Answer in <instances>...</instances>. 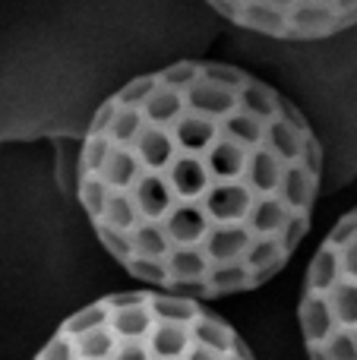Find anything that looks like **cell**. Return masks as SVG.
Masks as SVG:
<instances>
[{"label": "cell", "instance_id": "6da1fadb", "mask_svg": "<svg viewBox=\"0 0 357 360\" xmlns=\"http://www.w3.org/2000/svg\"><path fill=\"white\" fill-rule=\"evenodd\" d=\"M320 180V139L278 89L181 60L98 105L76 196L133 278L200 300L275 278L307 237Z\"/></svg>", "mask_w": 357, "mask_h": 360}, {"label": "cell", "instance_id": "7a4b0ae2", "mask_svg": "<svg viewBox=\"0 0 357 360\" xmlns=\"http://www.w3.org/2000/svg\"><path fill=\"white\" fill-rule=\"evenodd\" d=\"M32 360H257L202 300L117 291L70 313Z\"/></svg>", "mask_w": 357, "mask_h": 360}, {"label": "cell", "instance_id": "3957f363", "mask_svg": "<svg viewBox=\"0 0 357 360\" xmlns=\"http://www.w3.org/2000/svg\"><path fill=\"white\" fill-rule=\"evenodd\" d=\"M310 360H357V209L323 237L297 304Z\"/></svg>", "mask_w": 357, "mask_h": 360}, {"label": "cell", "instance_id": "277c9868", "mask_svg": "<svg viewBox=\"0 0 357 360\" xmlns=\"http://www.w3.org/2000/svg\"><path fill=\"white\" fill-rule=\"evenodd\" d=\"M219 16L278 41H323L357 25V0H206Z\"/></svg>", "mask_w": 357, "mask_h": 360}]
</instances>
